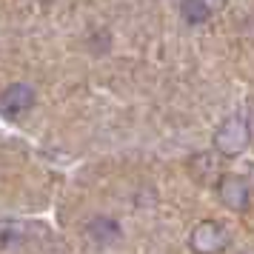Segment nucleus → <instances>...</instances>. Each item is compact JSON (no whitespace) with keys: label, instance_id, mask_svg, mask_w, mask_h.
I'll return each instance as SVG.
<instances>
[{"label":"nucleus","instance_id":"obj_6","mask_svg":"<svg viewBox=\"0 0 254 254\" xmlns=\"http://www.w3.org/2000/svg\"><path fill=\"white\" fill-rule=\"evenodd\" d=\"M180 14H183V20L189 23H206L208 17H211V6H208L206 0H183L180 3Z\"/></svg>","mask_w":254,"mask_h":254},{"label":"nucleus","instance_id":"obj_7","mask_svg":"<svg viewBox=\"0 0 254 254\" xmlns=\"http://www.w3.org/2000/svg\"><path fill=\"white\" fill-rule=\"evenodd\" d=\"M189 169H191V174H194L200 183H206V180L214 177V157L211 154H194Z\"/></svg>","mask_w":254,"mask_h":254},{"label":"nucleus","instance_id":"obj_5","mask_svg":"<svg viewBox=\"0 0 254 254\" xmlns=\"http://www.w3.org/2000/svg\"><path fill=\"white\" fill-rule=\"evenodd\" d=\"M217 194L229 208H246V203H249V183L243 177H237V174H226L217 183Z\"/></svg>","mask_w":254,"mask_h":254},{"label":"nucleus","instance_id":"obj_3","mask_svg":"<svg viewBox=\"0 0 254 254\" xmlns=\"http://www.w3.org/2000/svg\"><path fill=\"white\" fill-rule=\"evenodd\" d=\"M35 100H37V94L29 83H12V86H6L0 92V115L6 120H17L26 112H32Z\"/></svg>","mask_w":254,"mask_h":254},{"label":"nucleus","instance_id":"obj_4","mask_svg":"<svg viewBox=\"0 0 254 254\" xmlns=\"http://www.w3.org/2000/svg\"><path fill=\"white\" fill-rule=\"evenodd\" d=\"M120 234H123V229H120V223H117L115 217L97 214V217H92L86 223V240L92 243V246H97V249L115 246V243L120 240Z\"/></svg>","mask_w":254,"mask_h":254},{"label":"nucleus","instance_id":"obj_2","mask_svg":"<svg viewBox=\"0 0 254 254\" xmlns=\"http://www.w3.org/2000/svg\"><path fill=\"white\" fill-rule=\"evenodd\" d=\"M229 240H231L229 229L217 220H203L189 234V246H191L194 254H220L229 246Z\"/></svg>","mask_w":254,"mask_h":254},{"label":"nucleus","instance_id":"obj_1","mask_svg":"<svg viewBox=\"0 0 254 254\" xmlns=\"http://www.w3.org/2000/svg\"><path fill=\"white\" fill-rule=\"evenodd\" d=\"M249 140H252V131L246 126V120L237 117V115H231V117H226V120L220 123V128L214 131V149H217L223 157H237V154L246 151Z\"/></svg>","mask_w":254,"mask_h":254}]
</instances>
